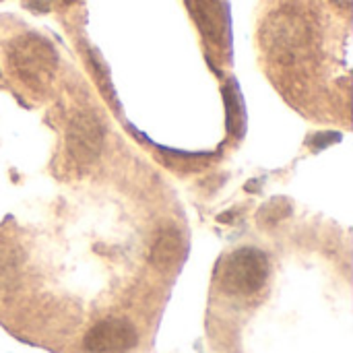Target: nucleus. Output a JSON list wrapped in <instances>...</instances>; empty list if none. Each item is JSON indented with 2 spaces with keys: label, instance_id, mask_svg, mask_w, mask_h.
<instances>
[{
  "label": "nucleus",
  "instance_id": "obj_1",
  "mask_svg": "<svg viewBox=\"0 0 353 353\" xmlns=\"http://www.w3.org/2000/svg\"><path fill=\"white\" fill-rule=\"evenodd\" d=\"M261 43L265 52L279 64L302 62L314 46V27L300 8H279L267 17L261 29Z\"/></svg>",
  "mask_w": 353,
  "mask_h": 353
},
{
  "label": "nucleus",
  "instance_id": "obj_2",
  "mask_svg": "<svg viewBox=\"0 0 353 353\" xmlns=\"http://www.w3.org/2000/svg\"><path fill=\"white\" fill-rule=\"evenodd\" d=\"M8 62L14 74L29 87V89H46L58 66V56L52 43L37 35V33H27L17 37L8 46Z\"/></svg>",
  "mask_w": 353,
  "mask_h": 353
},
{
  "label": "nucleus",
  "instance_id": "obj_3",
  "mask_svg": "<svg viewBox=\"0 0 353 353\" xmlns=\"http://www.w3.org/2000/svg\"><path fill=\"white\" fill-rule=\"evenodd\" d=\"M269 259L259 248H238L230 252L217 269L219 288L230 296H252L261 292L269 279Z\"/></svg>",
  "mask_w": 353,
  "mask_h": 353
},
{
  "label": "nucleus",
  "instance_id": "obj_4",
  "mask_svg": "<svg viewBox=\"0 0 353 353\" xmlns=\"http://www.w3.org/2000/svg\"><path fill=\"white\" fill-rule=\"evenodd\" d=\"M103 149V128L99 120L89 114H77L66 128V151L79 165H91L97 161Z\"/></svg>",
  "mask_w": 353,
  "mask_h": 353
},
{
  "label": "nucleus",
  "instance_id": "obj_5",
  "mask_svg": "<svg viewBox=\"0 0 353 353\" xmlns=\"http://www.w3.org/2000/svg\"><path fill=\"white\" fill-rule=\"evenodd\" d=\"M137 343V329L126 319H105L91 327L83 339L87 353H128Z\"/></svg>",
  "mask_w": 353,
  "mask_h": 353
},
{
  "label": "nucleus",
  "instance_id": "obj_6",
  "mask_svg": "<svg viewBox=\"0 0 353 353\" xmlns=\"http://www.w3.org/2000/svg\"><path fill=\"white\" fill-rule=\"evenodd\" d=\"M192 14L201 29V33L215 46H223L228 41V6L225 0H194Z\"/></svg>",
  "mask_w": 353,
  "mask_h": 353
},
{
  "label": "nucleus",
  "instance_id": "obj_7",
  "mask_svg": "<svg viewBox=\"0 0 353 353\" xmlns=\"http://www.w3.org/2000/svg\"><path fill=\"white\" fill-rule=\"evenodd\" d=\"M182 254H184V240L180 232L174 228H165L157 234L151 246L149 261L159 271H172L180 263Z\"/></svg>",
  "mask_w": 353,
  "mask_h": 353
},
{
  "label": "nucleus",
  "instance_id": "obj_8",
  "mask_svg": "<svg viewBox=\"0 0 353 353\" xmlns=\"http://www.w3.org/2000/svg\"><path fill=\"white\" fill-rule=\"evenodd\" d=\"M223 101H225V114H228V128L232 134H242L244 130V105L240 97V89L234 79H230L223 85Z\"/></svg>",
  "mask_w": 353,
  "mask_h": 353
},
{
  "label": "nucleus",
  "instance_id": "obj_9",
  "mask_svg": "<svg viewBox=\"0 0 353 353\" xmlns=\"http://www.w3.org/2000/svg\"><path fill=\"white\" fill-rule=\"evenodd\" d=\"M290 213H292L290 201L283 199V196H275V199H271L269 203H265L261 207V211H259V223L265 225V228H269V225H275V223L283 221Z\"/></svg>",
  "mask_w": 353,
  "mask_h": 353
},
{
  "label": "nucleus",
  "instance_id": "obj_10",
  "mask_svg": "<svg viewBox=\"0 0 353 353\" xmlns=\"http://www.w3.org/2000/svg\"><path fill=\"white\" fill-rule=\"evenodd\" d=\"M341 139V134L339 132H319V134H314V137H310V141H308V145L314 149V151H319V149H325V147H329V145H333V143H337Z\"/></svg>",
  "mask_w": 353,
  "mask_h": 353
},
{
  "label": "nucleus",
  "instance_id": "obj_11",
  "mask_svg": "<svg viewBox=\"0 0 353 353\" xmlns=\"http://www.w3.org/2000/svg\"><path fill=\"white\" fill-rule=\"evenodd\" d=\"M52 0H25V6L33 12H48Z\"/></svg>",
  "mask_w": 353,
  "mask_h": 353
},
{
  "label": "nucleus",
  "instance_id": "obj_12",
  "mask_svg": "<svg viewBox=\"0 0 353 353\" xmlns=\"http://www.w3.org/2000/svg\"><path fill=\"white\" fill-rule=\"evenodd\" d=\"M337 6H341V8H350L352 6V0H333Z\"/></svg>",
  "mask_w": 353,
  "mask_h": 353
},
{
  "label": "nucleus",
  "instance_id": "obj_13",
  "mask_svg": "<svg viewBox=\"0 0 353 353\" xmlns=\"http://www.w3.org/2000/svg\"><path fill=\"white\" fill-rule=\"evenodd\" d=\"M64 4H74V2H79V0H62Z\"/></svg>",
  "mask_w": 353,
  "mask_h": 353
}]
</instances>
